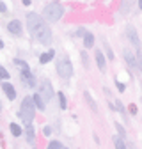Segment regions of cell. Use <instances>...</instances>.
I'll list each match as a JSON object with an SVG mask.
<instances>
[{
	"instance_id": "cell-1",
	"label": "cell",
	"mask_w": 142,
	"mask_h": 149,
	"mask_svg": "<svg viewBox=\"0 0 142 149\" xmlns=\"http://www.w3.org/2000/svg\"><path fill=\"white\" fill-rule=\"evenodd\" d=\"M27 27H29L30 36L38 43H41V45H50L52 43V30H50L48 23L41 18V14L29 13L27 14Z\"/></svg>"
},
{
	"instance_id": "cell-2",
	"label": "cell",
	"mask_w": 142,
	"mask_h": 149,
	"mask_svg": "<svg viewBox=\"0 0 142 149\" xmlns=\"http://www.w3.org/2000/svg\"><path fill=\"white\" fill-rule=\"evenodd\" d=\"M62 14H64V7H62V4H59V2H52V4H48L45 9H43V20L45 22H52V23H55V22H59L61 18H62Z\"/></svg>"
},
{
	"instance_id": "cell-3",
	"label": "cell",
	"mask_w": 142,
	"mask_h": 149,
	"mask_svg": "<svg viewBox=\"0 0 142 149\" xmlns=\"http://www.w3.org/2000/svg\"><path fill=\"white\" fill-rule=\"evenodd\" d=\"M20 117L23 119L25 124H30L36 117V107H34V101H32V96H27L23 101H22V107H20Z\"/></svg>"
},
{
	"instance_id": "cell-4",
	"label": "cell",
	"mask_w": 142,
	"mask_h": 149,
	"mask_svg": "<svg viewBox=\"0 0 142 149\" xmlns=\"http://www.w3.org/2000/svg\"><path fill=\"white\" fill-rule=\"evenodd\" d=\"M57 73L62 78H69L71 74H73V64L68 59V55H61L57 59Z\"/></svg>"
},
{
	"instance_id": "cell-5",
	"label": "cell",
	"mask_w": 142,
	"mask_h": 149,
	"mask_svg": "<svg viewBox=\"0 0 142 149\" xmlns=\"http://www.w3.org/2000/svg\"><path fill=\"white\" fill-rule=\"evenodd\" d=\"M38 94L43 98V101H45V103H46V101H50V100L53 98V89H52V84H50L48 80H45V82H43V85H41V89H39Z\"/></svg>"
},
{
	"instance_id": "cell-6",
	"label": "cell",
	"mask_w": 142,
	"mask_h": 149,
	"mask_svg": "<svg viewBox=\"0 0 142 149\" xmlns=\"http://www.w3.org/2000/svg\"><path fill=\"white\" fill-rule=\"evenodd\" d=\"M7 30H9L13 36H22V34H23L22 22H20V20H13V22H9V25H7Z\"/></svg>"
},
{
	"instance_id": "cell-7",
	"label": "cell",
	"mask_w": 142,
	"mask_h": 149,
	"mask_svg": "<svg viewBox=\"0 0 142 149\" xmlns=\"http://www.w3.org/2000/svg\"><path fill=\"white\" fill-rule=\"evenodd\" d=\"M126 36H128V39H130V43L137 48V55H139V34H137V30H135V27H128L126 29Z\"/></svg>"
},
{
	"instance_id": "cell-8",
	"label": "cell",
	"mask_w": 142,
	"mask_h": 149,
	"mask_svg": "<svg viewBox=\"0 0 142 149\" xmlns=\"http://www.w3.org/2000/svg\"><path fill=\"white\" fill-rule=\"evenodd\" d=\"M22 82L29 87H36V78H34V74L30 73V69L27 71H22Z\"/></svg>"
},
{
	"instance_id": "cell-9",
	"label": "cell",
	"mask_w": 142,
	"mask_h": 149,
	"mask_svg": "<svg viewBox=\"0 0 142 149\" xmlns=\"http://www.w3.org/2000/svg\"><path fill=\"white\" fill-rule=\"evenodd\" d=\"M94 59H96V64H98V68L101 69V71H105L106 69V59H105V55H103V52H96L94 53Z\"/></svg>"
},
{
	"instance_id": "cell-10",
	"label": "cell",
	"mask_w": 142,
	"mask_h": 149,
	"mask_svg": "<svg viewBox=\"0 0 142 149\" xmlns=\"http://www.w3.org/2000/svg\"><path fill=\"white\" fill-rule=\"evenodd\" d=\"M32 101H34V107L38 108V110H45V108H46V103L43 101V98L38 94V92H36V94L32 96Z\"/></svg>"
},
{
	"instance_id": "cell-11",
	"label": "cell",
	"mask_w": 142,
	"mask_h": 149,
	"mask_svg": "<svg viewBox=\"0 0 142 149\" xmlns=\"http://www.w3.org/2000/svg\"><path fill=\"white\" fill-rule=\"evenodd\" d=\"M84 46L85 48H93L94 46V36L91 34V32H84Z\"/></svg>"
},
{
	"instance_id": "cell-12",
	"label": "cell",
	"mask_w": 142,
	"mask_h": 149,
	"mask_svg": "<svg viewBox=\"0 0 142 149\" xmlns=\"http://www.w3.org/2000/svg\"><path fill=\"white\" fill-rule=\"evenodd\" d=\"M2 89H4L6 96H7L9 100H14V98H16V91H14V87H13L11 84H2Z\"/></svg>"
},
{
	"instance_id": "cell-13",
	"label": "cell",
	"mask_w": 142,
	"mask_h": 149,
	"mask_svg": "<svg viewBox=\"0 0 142 149\" xmlns=\"http://www.w3.org/2000/svg\"><path fill=\"white\" fill-rule=\"evenodd\" d=\"M25 135H27V140H29L30 144H34L36 133H34V126H32V124H27V126H25Z\"/></svg>"
},
{
	"instance_id": "cell-14",
	"label": "cell",
	"mask_w": 142,
	"mask_h": 149,
	"mask_svg": "<svg viewBox=\"0 0 142 149\" xmlns=\"http://www.w3.org/2000/svg\"><path fill=\"white\" fill-rule=\"evenodd\" d=\"M53 57H55V52H53V50H50V52H46V53L39 55V62H41V64H46V62H50Z\"/></svg>"
},
{
	"instance_id": "cell-15",
	"label": "cell",
	"mask_w": 142,
	"mask_h": 149,
	"mask_svg": "<svg viewBox=\"0 0 142 149\" xmlns=\"http://www.w3.org/2000/svg\"><path fill=\"white\" fill-rule=\"evenodd\" d=\"M9 130H11V133H13L14 137H20V135L23 133V130H22V126H18L16 123H11V126H9Z\"/></svg>"
},
{
	"instance_id": "cell-16",
	"label": "cell",
	"mask_w": 142,
	"mask_h": 149,
	"mask_svg": "<svg viewBox=\"0 0 142 149\" xmlns=\"http://www.w3.org/2000/svg\"><path fill=\"white\" fill-rule=\"evenodd\" d=\"M124 59H126V62H128L132 68H139L137 62H135V55H132L130 52H124Z\"/></svg>"
},
{
	"instance_id": "cell-17",
	"label": "cell",
	"mask_w": 142,
	"mask_h": 149,
	"mask_svg": "<svg viewBox=\"0 0 142 149\" xmlns=\"http://www.w3.org/2000/svg\"><path fill=\"white\" fill-rule=\"evenodd\" d=\"M57 98H59V105H61V108H62V110H66V107H68L66 94H64V92H57Z\"/></svg>"
},
{
	"instance_id": "cell-18",
	"label": "cell",
	"mask_w": 142,
	"mask_h": 149,
	"mask_svg": "<svg viewBox=\"0 0 142 149\" xmlns=\"http://www.w3.org/2000/svg\"><path fill=\"white\" fill-rule=\"evenodd\" d=\"M114 146H116V149H126V144H124V140L121 137H114Z\"/></svg>"
},
{
	"instance_id": "cell-19",
	"label": "cell",
	"mask_w": 142,
	"mask_h": 149,
	"mask_svg": "<svg viewBox=\"0 0 142 149\" xmlns=\"http://www.w3.org/2000/svg\"><path fill=\"white\" fill-rule=\"evenodd\" d=\"M14 66L22 68V71H27V69H30V68H29V64H27L25 61H22V59H14Z\"/></svg>"
},
{
	"instance_id": "cell-20",
	"label": "cell",
	"mask_w": 142,
	"mask_h": 149,
	"mask_svg": "<svg viewBox=\"0 0 142 149\" xmlns=\"http://www.w3.org/2000/svg\"><path fill=\"white\" fill-rule=\"evenodd\" d=\"M85 100H87V103H89V107L93 108V112H98V107H96V103L93 101V98H91V94L89 92H85Z\"/></svg>"
},
{
	"instance_id": "cell-21",
	"label": "cell",
	"mask_w": 142,
	"mask_h": 149,
	"mask_svg": "<svg viewBox=\"0 0 142 149\" xmlns=\"http://www.w3.org/2000/svg\"><path fill=\"white\" fill-rule=\"evenodd\" d=\"M9 77H11L9 71H7L4 66H0V78H2V80H9Z\"/></svg>"
},
{
	"instance_id": "cell-22",
	"label": "cell",
	"mask_w": 142,
	"mask_h": 149,
	"mask_svg": "<svg viewBox=\"0 0 142 149\" xmlns=\"http://www.w3.org/2000/svg\"><path fill=\"white\" fill-rule=\"evenodd\" d=\"M48 149H64V147H62V144H61L59 140H52V142L48 144Z\"/></svg>"
},
{
	"instance_id": "cell-23",
	"label": "cell",
	"mask_w": 142,
	"mask_h": 149,
	"mask_svg": "<svg viewBox=\"0 0 142 149\" xmlns=\"http://www.w3.org/2000/svg\"><path fill=\"white\" fill-rule=\"evenodd\" d=\"M105 50H106V57L109 59H114V53H112V50H110V46L105 43Z\"/></svg>"
},
{
	"instance_id": "cell-24",
	"label": "cell",
	"mask_w": 142,
	"mask_h": 149,
	"mask_svg": "<svg viewBox=\"0 0 142 149\" xmlns=\"http://www.w3.org/2000/svg\"><path fill=\"white\" fill-rule=\"evenodd\" d=\"M0 14H7V6H6V2H0Z\"/></svg>"
},
{
	"instance_id": "cell-25",
	"label": "cell",
	"mask_w": 142,
	"mask_h": 149,
	"mask_svg": "<svg viewBox=\"0 0 142 149\" xmlns=\"http://www.w3.org/2000/svg\"><path fill=\"white\" fill-rule=\"evenodd\" d=\"M116 87L119 89V92H124V89H126V87H124V84H123V82H116Z\"/></svg>"
},
{
	"instance_id": "cell-26",
	"label": "cell",
	"mask_w": 142,
	"mask_h": 149,
	"mask_svg": "<svg viewBox=\"0 0 142 149\" xmlns=\"http://www.w3.org/2000/svg\"><path fill=\"white\" fill-rule=\"evenodd\" d=\"M116 126H117V132H119V135H121V139H123V137H124V128H123L121 124H116Z\"/></svg>"
},
{
	"instance_id": "cell-27",
	"label": "cell",
	"mask_w": 142,
	"mask_h": 149,
	"mask_svg": "<svg viewBox=\"0 0 142 149\" xmlns=\"http://www.w3.org/2000/svg\"><path fill=\"white\" fill-rule=\"evenodd\" d=\"M82 62L85 64V68H87V62H89V59H87V53L85 52H82Z\"/></svg>"
},
{
	"instance_id": "cell-28",
	"label": "cell",
	"mask_w": 142,
	"mask_h": 149,
	"mask_svg": "<svg viewBox=\"0 0 142 149\" xmlns=\"http://www.w3.org/2000/svg\"><path fill=\"white\" fill-rule=\"evenodd\" d=\"M116 105H117V108H119V112H121V114H124V107L121 105V101H116Z\"/></svg>"
},
{
	"instance_id": "cell-29",
	"label": "cell",
	"mask_w": 142,
	"mask_h": 149,
	"mask_svg": "<svg viewBox=\"0 0 142 149\" xmlns=\"http://www.w3.org/2000/svg\"><path fill=\"white\" fill-rule=\"evenodd\" d=\"M130 112L135 116V114H137V107H135V105H130Z\"/></svg>"
},
{
	"instance_id": "cell-30",
	"label": "cell",
	"mask_w": 142,
	"mask_h": 149,
	"mask_svg": "<svg viewBox=\"0 0 142 149\" xmlns=\"http://www.w3.org/2000/svg\"><path fill=\"white\" fill-rule=\"evenodd\" d=\"M43 132H45V135H50V133H52V128H50V126H46Z\"/></svg>"
},
{
	"instance_id": "cell-31",
	"label": "cell",
	"mask_w": 142,
	"mask_h": 149,
	"mask_svg": "<svg viewBox=\"0 0 142 149\" xmlns=\"http://www.w3.org/2000/svg\"><path fill=\"white\" fill-rule=\"evenodd\" d=\"M0 48H4V41L2 39H0Z\"/></svg>"
},
{
	"instance_id": "cell-32",
	"label": "cell",
	"mask_w": 142,
	"mask_h": 149,
	"mask_svg": "<svg viewBox=\"0 0 142 149\" xmlns=\"http://www.w3.org/2000/svg\"><path fill=\"white\" fill-rule=\"evenodd\" d=\"M64 149H66V147H64Z\"/></svg>"
}]
</instances>
